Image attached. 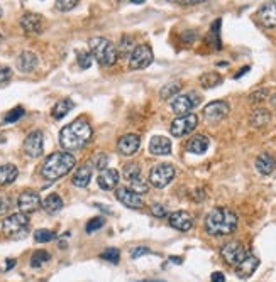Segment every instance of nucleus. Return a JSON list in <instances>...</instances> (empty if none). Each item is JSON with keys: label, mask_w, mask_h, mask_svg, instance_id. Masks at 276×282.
Segmentation results:
<instances>
[{"label": "nucleus", "mask_w": 276, "mask_h": 282, "mask_svg": "<svg viewBox=\"0 0 276 282\" xmlns=\"http://www.w3.org/2000/svg\"><path fill=\"white\" fill-rule=\"evenodd\" d=\"M21 27L26 31L27 34H41V31H42L41 15L27 12V14L22 15V19H21Z\"/></svg>", "instance_id": "obj_18"}, {"label": "nucleus", "mask_w": 276, "mask_h": 282, "mask_svg": "<svg viewBox=\"0 0 276 282\" xmlns=\"http://www.w3.org/2000/svg\"><path fill=\"white\" fill-rule=\"evenodd\" d=\"M107 162H109V157L105 156V154H102V152H98L95 157H93V161H92V164L95 166L97 169H102L104 171V168L107 166Z\"/></svg>", "instance_id": "obj_43"}, {"label": "nucleus", "mask_w": 276, "mask_h": 282, "mask_svg": "<svg viewBox=\"0 0 276 282\" xmlns=\"http://www.w3.org/2000/svg\"><path fill=\"white\" fill-rule=\"evenodd\" d=\"M258 19L264 27H276V2H266L258 10Z\"/></svg>", "instance_id": "obj_17"}, {"label": "nucleus", "mask_w": 276, "mask_h": 282, "mask_svg": "<svg viewBox=\"0 0 276 282\" xmlns=\"http://www.w3.org/2000/svg\"><path fill=\"white\" fill-rule=\"evenodd\" d=\"M105 223V218H102V216H95V218H92V220L86 223L85 226V230H86V233H93V232H97V230H100L102 226H104Z\"/></svg>", "instance_id": "obj_39"}, {"label": "nucleus", "mask_w": 276, "mask_h": 282, "mask_svg": "<svg viewBox=\"0 0 276 282\" xmlns=\"http://www.w3.org/2000/svg\"><path fill=\"white\" fill-rule=\"evenodd\" d=\"M146 253H149V248L148 247H136L132 250V257L134 259H139L141 255H146Z\"/></svg>", "instance_id": "obj_47"}, {"label": "nucleus", "mask_w": 276, "mask_h": 282, "mask_svg": "<svg viewBox=\"0 0 276 282\" xmlns=\"http://www.w3.org/2000/svg\"><path fill=\"white\" fill-rule=\"evenodd\" d=\"M169 225L180 232H188L193 226V216L187 212H175L169 214Z\"/></svg>", "instance_id": "obj_16"}, {"label": "nucleus", "mask_w": 276, "mask_h": 282, "mask_svg": "<svg viewBox=\"0 0 276 282\" xmlns=\"http://www.w3.org/2000/svg\"><path fill=\"white\" fill-rule=\"evenodd\" d=\"M153 59H155V56H153L151 47L141 44L132 51L131 58H129V66H131L132 70H144L151 65Z\"/></svg>", "instance_id": "obj_10"}, {"label": "nucleus", "mask_w": 276, "mask_h": 282, "mask_svg": "<svg viewBox=\"0 0 276 282\" xmlns=\"http://www.w3.org/2000/svg\"><path fill=\"white\" fill-rule=\"evenodd\" d=\"M90 181H92V168L86 164L80 166L77 169V173L73 174V184L77 188H85V186L90 184Z\"/></svg>", "instance_id": "obj_25"}, {"label": "nucleus", "mask_w": 276, "mask_h": 282, "mask_svg": "<svg viewBox=\"0 0 276 282\" xmlns=\"http://www.w3.org/2000/svg\"><path fill=\"white\" fill-rule=\"evenodd\" d=\"M229 112H231L229 103L222 102V100H217V102L208 103V105L205 106L203 117H205V120H208V122H219V120H222V118H226Z\"/></svg>", "instance_id": "obj_12"}, {"label": "nucleus", "mask_w": 276, "mask_h": 282, "mask_svg": "<svg viewBox=\"0 0 276 282\" xmlns=\"http://www.w3.org/2000/svg\"><path fill=\"white\" fill-rule=\"evenodd\" d=\"M151 213L155 214V216H158V218H164L168 214V210L164 208L163 205H153L151 206Z\"/></svg>", "instance_id": "obj_45"}, {"label": "nucleus", "mask_w": 276, "mask_h": 282, "mask_svg": "<svg viewBox=\"0 0 276 282\" xmlns=\"http://www.w3.org/2000/svg\"><path fill=\"white\" fill-rule=\"evenodd\" d=\"M14 265H15V260H14V259H9V260H7V265H5V271H9V269H12Z\"/></svg>", "instance_id": "obj_51"}, {"label": "nucleus", "mask_w": 276, "mask_h": 282, "mask_svg": "<svg viewBox=\"0 0 276 282\" xmlns=\"http://www.w3.org/2000/svg\"><path fill=\"white\" fill-rule=\"evenodd\" d=\"M90 65H92V56H90V53L78 54V66H80L81 70H88Z\"/></svg>", "instance_id": "obj_42"}, {"label": "nucleus", "mask_w": 276, "mask_h": 282, "mask_svg": "<svg viewBox=\"0 0 276 282\" xmlns=\"http://www.w3.org/2000/svg\"><path fill=\"white\" fill-rule=\"evenodd\" d=\"M169 260L175 262V264H181V257H169Z\"/></svg>", "instance_id": "obj_53"}, {"label": "nucleus", "mask_w": 276, "mask_h": 282, "mask_svg": "<svg viewBox=\"0 0 276 282\" xmlns=\"http://www.w3.org/2000/svg\"><path fill=\"white\" fill-rule=\"evenodd\" d=\"M141 282H163V281H141Z\"/></svg>", "instance_id": "obj_54"}, {"label": "nucleus", "mask_w": 276, "mask_h": 282, "mask_svg": "<svg viewBox=\"0 0 276 282\" xmlns=\"http://www.w3.org/2000/svg\"><path fill=\"white\" fill-rule=\"evenodd\" d=\"M38 66V56L31 51H24L17 56V70L22 73H33Z\"/></svg>", "instance_id": "obj_21"}, {"label": "nucleus", "mask_w": 276, "mask_h": 282, "mask_svg": "<svg viewBox=\"0 0 276 282\" xmlns=\"http://www.w3.org/2000/svg\"><path fill=\"white\" fill-rule=\"evenodd\" d=\"M148 189H149V184L146 181H143L141 177H137V179H132L131 181V191H134L136 194H144V193H148Z\"/></svg>", "instance_id": "obj_36"}, {"label": "nucleus", "mask_w": 276, "mask_h": 282, "mask_svg": "<svg viewBox=\"0 0 276 282\" xmlns=\"http://www.w3.org/2000/svg\"><path fill=\"white\" fill-rule=\"evenodd\" d=\"M270 120H271V113L268 112V110H264V108L254 110V112L251 113V118H249L251 125L256 127V129H261V127L268 125V124H270Z\"/></svg>", "instance_id": "obj_27"}, {"label": "nucleus", "mask_w": 276, "mask_h": 282, "mask_svg": "<svg viewBox=\"0 0 276 282\" xmlns=\"http://www.w3.org/2000/svg\"><path fill=\"white\" fill-rule=\"evenodd\" d=\"M10 78H12V70H10L9 66H2V65H0V85L7 83Z\"/></svg>", "instance_id": "obj_44"}, {"label": "nucleus", "mask_w": 276, "mask_h": 282, "mask_svg": "<svg viewBox=\"0 0 276 282\" xmlns=\"http://www.w3.org/2000/svg\"><path fill=\"white\" fill-rule=\"evenodd\" d=\"M116 196H117V200H119L122 205L127 206V208L136 210V208H141V206H143V198H141L139 194H136L134 191H131L129 188H125V186L117 188Z\"/></svg>", "instance_id": "obj_15"}, {"label": "nucleus", "mask_w": 276, "mask_h": 282, "mask_svg": "<svg viewBox=\"0 0 276 282\" xmlns=\"http://www.w3.org/2000/svg\"><path fill=\"white\" fill-rule=\"evenodd\" d=\"M212 282H226V276L222 272H214L212 274Z\"/></svg>", "instance_id": "obj_49"}, {"label": "nucleus", "mask_w": 276, "mask_h": 282, "mask_svg": "<svg viewBox=\"0 0 276 282\" xmlns=\"http://www.w3.org/2000/svg\"><path fill=\"white\" fill-rule=\"evenodd\" d=\"M220 83H222V76L219 73H214V71H207L200 76V85L203 88H215Z\"/></svg>", "instance_id": "obj_30"}, {"label": "nucleus", "mask_w": 276, "mask_h": 282, "mask_svg": "<svg viewBox=\"0 0 276 282\" xmlns=\"http://www.w3.org/2000/svg\"><path fill=\"white\" fill-rule=\"evenodd\" d=\"M149 152L155 154V156H168V154H171V141L163 136L153 137L149 142Z\"/></svg>", "instance_id": "obj_19"}, {"label": "nucleus", "mask_w": 276, "mask_h": 282, "mask_svg": "<svg viewBox=\"0 0 276 282\" xmlns=\"http://www.w3.org/2000/svg\"><path fill=\"white\" fill-rule=\"evenodd\" d=\"M220 19H217V21L214 22V26H212V29H210V34H208V39H210V42H212V46L215 47V49H220V34H219V29H220Z\"/></svg>", "instance_id": "obj_33"}, {"label": "nucleus", "mask_w": 276, "mask_h": 282, "mask_svg": "<svg viewBox=\"0 0 276 282\" xmlns=\"http://www.w3.org/2000/svg\"><path fill=\"white\" fill-rule=\"evenodd\" d=\"M41 205L49 214H54V213H58L63 208V200L58 196V194H48Z\"/></svg>", "instance_id": "obj_28"}, {"label": "nucleus", "mask_w": 276, "mask_h": 282, "mask_svg": "<svg viewBox=\"0 0 276 282\" xmlns=\"http://www.w3.org/2000/svg\"><path fill=\"white\" fill-rule=\"evenodd\" d=\"M56 238V233L53 232V230H48V228H39L34 232V240L38 242V244H46V242H51Z\"/></svg>", "instance_id": "obj_31"}, {"label": "nucleus", "mask_w": 276, "mask_h": 282, "mask_svg": "<svg viewBox=\"0 0 276 282\" xmlns=\"http://www.w3.org/2000/svg\"><path fill=\"white\" fill-rule=\"evenodd\" d=\"M41 198H39V194L36 191H22L21 196H19L17 200V206L19 210H21V213H34L36 210H39V206H41Z\"/></svg>", "instance_id": "obj_13"}, {"label": "nucleus", "mask_w": 276, "mask_h": 282, "mask_svg": "<svg viewBox=\"0 0 276 282\" xmlns=\"http://www.w3.org/2000/svg\"><path fill=\"white\" fill-rule=\"evenodd\" d=\"M49 259L51 257L46 250H38V252H34L33 257H31V265H33V267H41L42 264L49 262Z\"/></svg>", "instance_id": "obj_32"}, {"label": "nucleus", "mask_w": 276, "mask_h": 282, "mask_svg": "<svg viewBox=\"0 0 276 282\" xmlns=\"http://www.w3.org/2000/svg\"><path fill=\"white\" fill-rule=\"evenodd\" d=\"M239 218L229 208H215L205 218V232L212 237L231 235L237 228Z\"/></svg>", "instance_id": "obj_2"}, {"label": "nucleus", "mask_w": 276, "mask_h": 282, "mask_svg": "<svg viewBox=\"0 0 276 282\" xmlns=\"http://www.w3.org/2000/svg\"><path fill=\"white\" fill-rule=\"evenodd\" d=\"M180 88H181V86H180L178 81L169 83V85H166V86H163V88H161L159 95H161V98H163V100H169V98H173V95L178 93Z\"/></svg>", "instance_id": "obj_34"}, {"label": "nucleus", "mask_w": 276, "mask_h": 282, "mask_svg": "<svg viewBox=\"0 0 276 282\" xmlns=\"http://www.w3.org/2000/svg\"><path fill=\"white\" fill-rule=\"evenodd\" d=\"M17 174H19V171L14 164L0 166V186L12 184V182L17 179Z\"/></svg>", "instance_id": "obj_26"}, {"label": "nucleus", "mask_w": 276, "mask_h": 282, "mask_svg": "<svg viewBox=\"0 0 276 282\" xmlns=\"http://www.w3.org/2000/svg\"><path fill=\"white\" fill-rule=\"evenodd\" d=\"M258 267H259V259L247 253L246 259H244L237 267H236V272H237V276L240 277V279H247V277H251L252 274L256 272V269Z\"/></svg>", "instance_id": "obj_20"}, {"label": "nucleus", "mask_w": 276, "mask_h": 282, "mask_svg": "<svg viewBox=\"0 0 276 282\" xmlns=\"http://www.w3.org/2000/svg\"><path fill=\"white\" fill-rule=\"evenodd\" d=\"M268 98V90L266 88H261V90H256L252 91V93L249 95V102L252 103H258V102H263Z\"/></svg>", "instance_id": "obj_41"}, {"label": "nucleus", "mask_w": 276, "mask_h": 282, "mask_svg": "<svg viewBox=\"0 0 276 282\" xmlns=\"http://www.w3.org/2000/svg\"><path fill=\"white\" fill-rule=\"evenodd\" d=\"M208 145H210V141H208L207 136H195V137H192L190 141H188L187 150H188V152H192V154L200 156V154H203L205 150L208 149Z\"/></svg>", "instance_id": "obj_24"}, {"label": "nucleus", "mask_w": 276, "mask_h": 282, "mask_svg": "<svg viewBox=\"0 0 276 282\" xmlns=\"http://www.w3.org/2000/svg\"><path fill=\"white\" fill-rule=\"evenodd\" d=\"M198 125V117L195 113H187V115H181L176 120L171 122V127H169V132L171 136L175 137H183L188 136L190 132L197 129Z\"/></svg>", "instance_id": "obj_6"}, {"label": "nucleus", "mask_w": 276, "mask_h": 282, "mask_svg": "<svg viewBox=\"0 0 276 282\" xmlns=\"http://www.w3.org/2000/svg\"><path fill=\"white\" fill-rule=\"evenodd\" d=\"M73 106H75V103L70 100V98H65V100H60L56 105L53 106V112L51 113H53V117L56 118V120H60V118L65 117V115L68 113Z\"/></svg>", "instance_id": "obj_29"}, {"label": "nucleus", "mask_w": 276, "mask_h": 282, "mask_svg": "<svg viewBox=\"0 0 276 282\" xmlns=\"http://www.w3.org/2000/svg\"><path fill=\"white\" fill-rule=\"evenodd\" d=\"M120 46H122V51H124V53H129V49L132 47V39L129 37V35H124V37H122Z\"/></svg>", "instance_id": "obj_46"}, {"label": "nucleus", "mask_w": 276, "mask_h": 282, "mask_svg": "<svg viewBox=\"0 0 276 282\" xmlns=\"http://www.w3.org/2000/svg\"><path fill=\"white\" fill-rule=\"evenodd\" d=\"M220 253L229 265H236V267L247 257V250L240 242H229L220 248Z\"/></svg>", "instance_id": "obj_9"}, {"label": "nucleus", "mask_w": 276, "mask_h": 282, "mask_svg": "<svg viewBox=\"0 0 276 282\" xmlns=\"http://www.w3.org/2000/svg\"><path fill=\"white\" fill-rule=\"evenodd\" d=\"M200 103V97L195 93V91H190V93H183L178 95V97L171 98V108L176 115H187L190 113V110L195 108Z\"/></svg>", "instance_id": "obj_8"}, {"label": "nucleus", "mask_w": 276, "mask_h": 282, "mask_svg": "<svg viewBox=\"0 0 276 282\" xmlns=\"http://www.w3.org/2000/svg\"><path fill=\"white\" fill-rule=\"evenodd\" d=\"M256 169H258V173L261 174H271L276 168V159L271 156V154H259L258 157H256V162H254Z\"/></svg>", "instance_id": "obj_23"}, {"label": "nucleus", "mask_w": 276, "mask_h": 282, "mask_svg": "<svg viewBox=\"0 0 276 282\" xmlns=\"http://www.w3.org/2000/svg\"><path fill=\"white\" fill-rule=\"evenodd\" d=\"M124 177L127 181H132V179H137V177H141V168L136 164V162H132V164H127L124 168Z\"/></svg>", "instance_id": "obj_35"}, {"label": "nucleus", "mask_w": 276, "mask_h": 282, "mask_svg": "<svg viewBox=\"0 0 276 282\" xmlns=\"http://www.w3.org/2000/svg\"><path fill=\"white\" fill-rule=\"evenodd\" d=\"M249 70H251L249 66H246V68H242V70L239 71L237 74H236V78H240V76H242V74H246V73H247V71H249Z\"/></svg>", "instance_id": "obj_50"}, {"label": "nucleus", "mask_w": 276, "mask_h": 282, "mask_svg": "<svg viewBox=\"0 0 276 282\" xmlns=\"http://www.w3.org/2000/svg\"><path fill=\"white\" fill-rule=\"evenodd\" d=\"M10 210V200L9 198H0V213H7Z\"/></svg>", "instance_id": "obj_48"}, {"label": "nucleus", "mask_w": 276, "mask_h": 282, "mask_svg": "<svg viewBox=\"0 0 276 282\" xmlns=\"http://www.w3.org/2000/svg\"><path fill=\"white\" fill-rule=\"evenodd\" d=\"M92 125L85 118H78L66 127H63L60 132V144L66 150H78L83 149L92 139Z\"/></svg>", "instance_id": "obj_1"}, {"label": "nucleus", "mask_w": 276, "mask_h": 282, "mask_svg": "<svg viewBox=\"0 0 276 282\" xmlns=\"http://www.w3.org/2000/svg\"><path fill=\"white\" fill-rule=\"evenodd\" d=\"M270 102H271V105H273V106H275V108H276V91H275V93H273V95H271Z\"/></svg>", "instance_id": "obj_52"}, {"label": "nucleus", "mask_w": 276, "mask_h": 282, "mask_svg": "<svg viewBox=\"0 0 276 282\" xmlns=\"http://www.w3.org/2000/svg\"><path fill=\"white\" fill-rule=\"evenodd\" d=\"M90 49L98 63L104 66H112L117 61V47L105 37H93L90 39Z\"/></svg>", "instance_id": "obj_4"}, {"label": "nucleus", "mask_w": 276, "mask_h": 282, "mask_svg": "<svg viewBox=\"0 0 276 282\" xmlns=\"http://www.w3.org/2000/svg\"><path fill=\"white\" fill-rule=\"evenodd\" d=\"M44 150V136L41 130H34L24 141V152L29 157H39Z\"/></svg>", "instance_id": "obj_11"}, {"label": "nucleus", "mask_w": 276, "mask_h": 282, "mask_svg": "<svg viewBox=\"0 0 276 282\" xmlns=\"http://www.w3.org/2000/svg\"><path fill=\"white\" fill-rule=\"evenodd\" d=\"M0 17H2V9H0Z\"/></svg>", "instance_id": "obj_55"}, {"label": "nucleus", "mask_w": 276, "mask_h": 282, "mask_svg": "<svg viewBox=\"0 0 276 282\" xmlns=\"http://www.w3.org/2000/svg\"><path fill=\"white\" fill-rule=\"evenodd\" d=\"M22 117H24V108H22V106H15V108H12L5 115L3 122H5V124H14V122H17L19 118H22Z\"/></svg>", "instance_id": "obj_37"}, {"label": "nucleus", "mask_w": 276, "mask_h": 282, "mask_svg": "<svg viewBox=\"0 0 276 282\" xmlns=\"http://www.w3.org/2000/svg\"><path fill=\"white\" fill-rule=\"evenodd\" d=\"M100 257L104 260L110 262V264H117L120 259V252H119V248H107L105 252L100 253Z\"/></svg>", "instance_id": "obj_38"}, {"label": "nucleus", "mask_w": 276, "mask_h": 282, "mask_svg": "<svg viewBox=\"0 0 276 282\" xmlns=\"http://www.w3.org/2000/svg\"><path fill=\"white\" fill-rule=\"evenodd\" d=\"M27 225H29V218L24 213H12L7 218H3L2 221V232L5 233L7 237H15L21 235L22 232H26Z\"/></svg>", "instance_id": "obj_5"}, {"label": "nucleus", "mask_w": 276, "mask_h": 282, "mask_svg": "<svg viewBox=\"0 0 276 282\" xmlns=\"http://www.w3.org/2000/svg\"><path fill=\"white\" fill-rule=\"evenodd\" d=\"M75 168V157L68 152H54L46 159L44 164L41 166V174L44 179L56 181L60 177L66 176Z\"/></svg>", "instance_id": "obj_3"}, {"label": "nucleus", "mask_w": 276, "mask_h": 282, "mask_svg": "<svg viewBox=\"0 0 276 282\" xmlns=\"http://www.w3.org/2000/svg\"><path fill=\"white\" fill-rule=\"evenodd\" d=\"M117 181H119V173L116 169H104L98 174V186L105 191H110L117 186Z\"/></svg>", "instance_id": "obj_22"}, {"label": "nucleus", "mask_w": 276, "mask_h": 282, "mask_svg": "<svg viewBox=\"0 0 276 282\" xmlns=\"http://www.w3.org/2000/svg\"><path fill=\"white\" fill-rule=\"evenodd\" d=\"M77 5H78L77 0H58L56 2V9L61 12H68V10L75 9Z\"/></svg>", "instance_id": "obj_40"}, {"label": "nucleus", "mask_w": 276, "mask_h": 282, "mask_svg": "<svg viewBox=\"0 0 276 282\" xmlns=\"http://www.w3.org/2000/svg\"><path fill=\"white\" fill-rule=\"evenodd\" d=\"M175 177V168L171 164H158L149 173V182L155 188H166Z\"/></svg>", "instance_id": "obj_7"}, {"label": "nucleus", "mask_w": 276, "mask_h": 282, "mask_svg": "<svg viewBox=\"0 0 276 282\" xmlns=\"http://www.w3.org/2000/svg\"><path fill=\"white\" fill-rule=\"evenodd\" d=\"M139 145H141V139L136 134H125L117 142V149H119L122 156H132V154H136Z\"/></svg>", "instance_id": "obj_14"}]
</instances>
